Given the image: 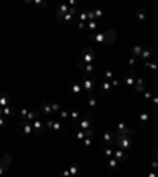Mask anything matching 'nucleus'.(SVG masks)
Returning <instances> with one entry per match:
<instances>
[{
  "label": "nucleus",
  "instance_id": "1",
  "mask_svg": "<svg viewBox=\"0 0 158 177\" xmlns=\"http://www.w3.org/2000/svg\"><path fill=\"white\" fill-rule=\"evenodd\" d=\"M116 144H117V149H122V150H130V147H131V136H125V135H118L116 131Z\"/></svg>",
  "mask_w": 158,
  "mask_h": 177
},
{
  "label": "nucleus",
  "instance_id": "2",
  "mask_svg": "<svg viewBox=\"0 0 158 177\" xmlns=\"http://www.w3.org/2000/svg\"><path fill=\"white\" fill-rule=\"evenodd\" d=\"M18 131L21 133V135H32V133H33L32 122H29V120H24V119H22V120L19 122V125H18Z\"/></svg>",
  "mask_w": 158,
  "mask_h": 177
},
{
  "label": "nucleus",
  "instance_id": "3",
  "mask_svg": "<svg viewBox=\"0 0 158 177\" xmlns=\"http://www.w3.org/2000/svg\"><path fill=\"white\" fill-rule=\"evenodd\" d=\"M93 57H95V52H93V49L90 48V46H86V48L82 49V55H81L79 59H81L82 62L87 65V63H92Z\"/></svg>",
  "mask_w": 158,
  "mask_h": 177
},
{
  "label": "nucleus",
  "instance_id": "4",
  "mask_svg": "<svg viewBox=\"0 0 158 177\" xmlns=\"http://www.w3.org/2000/svg\"><path fill=\"white\" fill-rule=\"evenodd\" d=\"M82 87L86 89L87 95H92V89H93V74H84L82 76Z\"/></svg>",
  "mask_w": 158,
  "mask_h": 177
},
{
  "label": "nucleus",
  "instance_id": "5",
  "mask_svg": "<svg viewBox=\"0 0 158 177\" xmlns=\"http://www.w3.org/2000/svg\"><path fill=\"white\" fill-rule=\"evenodd\" d=\"M11 161H13V157H11V153H5L2 158H0V176H2L5 171L10 168Z\"/></svg>",
  "mask_w": 158,
  "mask_h": 177
},
{
  "label": "nucleus",
  "instance_id": "6",
  "mask_svg": "<svg viewBox=\"0 0 158 177\" xmlns=\"http://www.w3.org/2000/svg\"><path fill=\"white\" fill-rule=\"evenodd\" d=\"M123 82L128 86V87H134V82H136V74H134V71L133 70H130V71H127L125 74H123Z\"/></svg>",
  "mask_w": 158,
  "mask_h": 177
},
{
  "label": "nucleus",
  "instance_id": "7",
  "mask_svg": "<svg viewBox=\"0 0 158 177\" xmlns=\"http://www.w3.org/2000/svg\"><path fill=\"white\" fill-rule=\"evenodd\" d=\"M46 126H48V128H51V130H54V131H57V133H63V130H65V126H63L62 122L51 120V119L46 122Z\"/></svg>",
  "mask_w": 158,
  "mask_h": 177
},
{
  "label": "nucleus",
  "instance_id": "8",
  "mask_svg": "<svg viewBox=\"0 0 158 177\" xmlns=\"http://www.w3.org/2000/svg\"><path fill=\"white\" fill-rule=\"evenodd\" d=\"M92 126V115L84 114L81 119H79V128L81 130H89Z\"/></svg>",
  "mask_w": 158,
  "mask_h": 177
},
{
  "label": "nucleus",
  "instance_id": "9",
  "mask_svg": "<svg viewBox=\"0 0 158 177\" xmlns=\"http://www.w3.org/2000/svg\"><path fill=\"white\" fill-rule=\"evenodd\" d=\"M116 131H106L103 135V144L104 146H112V144H116Z\"/></svg>",
  "mask_w": 158,
  "mask_h": 177
},
{
  "label": "nucleus",
  "instance_id": "10",
  "mask_svg": "<svg viewBox=\"0 0 158 177\" xmlns=\"http://www.w3.org/2000/svg\"><path fill=\"white\" fill-rule=\"evenodd\" d=\"M154 55V48L152 46H145V48H142V54H141V60H142V63L144 62H150V57Z\"/></svg>",
  "mask_w": 158,
  "mask_h": 177
},
{
  "label": "nucleus",
  "instance_id": "11",
  "mask_svg": "<svg viewBox=\"0 0 158 177\" xmlns=\"http://www.w3.org/2000/svg\"><path fill=\"white\" fill-rule=\"evenodd\" d=\"M114 158L117 160L118 163H125L127 158H128V152L122 150V149H117V150H114Z\"/></svg>",
  "mask_w": 158,
  "mask_h": 177
},
{
  "label": "nucleus",
  "instance_id": "12",
  "mask_svg": "<svg viewBox=\"0 0 158 177\" xmlns=\"http://www.w3.org/2000/svg\"><path fill=\"white\" fill-rule=\"evenodd\" d=\"M134 92L136 93H142L145 90V81L142 79V77H136V82H134Z\"/></svg>",
  "mask_w": 158,
  "mask_h": 177
},
{
  "label": "nucleus",
  "instance_id": "13",
  "mask_svg": "<svg viewBox=\"0 0 158 177\" xmlns=\"http://www.w3.org/2000/svg\"><path fill=\"white\" fill-rule=\"evenodd\" d=\"M68 11H70L68 3H60L59 8H57V14H55V16H57V19H62L66 13H68Z\"/></svg>",
  "mask_w": 158,
  "mask_h": 177
},
{
  "label": "nucleus",
  "instance_id": "14",
  "mask_svg": "<svg viewBox=\"0 0 158 177\" xmlns=\"http://www.w3.org/2000/svg\"><path fill=\"white\" fill-rule=\"evenodd\" d=\"M75 16H76V8H70V11L63 16V18H62V21H63L66 25H70L73 22V19H75Z\"/></svg>",
  "mask_w": 158,
  "mask_h": 177
},
{
  "label": "nucleus",
  "instance_id": "15",
  "mask_svg": "<svg viewBox=\"0 0 158 177\" xmlns=\"http://www.w3.org/2000/svg\"><path fill=\"white\" fill-rule=\"evenodd\" d=\"M11 101V95L8 92H2L0 93V108H7Z\"/></svg>",
  "mask_w": 158,
  "mask_h": 177
},
{
  "label": "nucleus",
  "instance_id": "16",
  "mask_svg": "<svg viewBox=\"0 0 158 177\" xmlns=\"http://www.w3.org/2000/svg\"><path fill=\"white\" fill-rule=\"evenodd\" d=\"M32 126H33V133H35V135H40V133H43V130H44V123L40 119L33 120L32 122Z\"/></svg>",
  "mask_w": 158,
  "mask_h": 177
},
{
  "label": "nucleus",
  "instance_id": "17",
  "mask_svg": "<svg viewBox=\"0 0 158 177\" xmlns=\"http://www.w3.org/2000/svg\"><path fill=\"white\" fill-rule=\"evenodd\" d=\"M116 38H117V35H116V32H114V30H108V32H104V44H112Z\"/></svg>",
  "mask_w": 158,
  "mask_h": 177
},
{
  "label": "nucleus",
  "instance_id": "18",
  "mask_svg": "<svg viewBox=\"0 0 158 177\" xmlns=\"http://www.w3.org/2000/svg\"><path fill=\"white\" fill-rule=\"evenodd\" d=\"M40 111H41V114H44V115H51V114H52V108H51L49 103H41V104H40Z\"/></svg>",
  "mask_w": 158,
  "mask_h": 177
},
{
  "label": "nucleus",
  "instance_id": "19",
  "mask_svg": "<svg viewBox=\"0 0 158 177\" xmlns=\"http://www.w3.org/2000/svg\"><path fill=\"white\" fill-rule=\"evenodd\" d=\"M109 92H111V82L109 81H104L103 84H101L100 93H101V95H106V93H109Z\"/></svg>",
  "mask_w": 158,
  "mask_h": 177
},
{
  "label": "nucleus",
  "instance_id": "20",
  "mask_svg": "<svg viewBox=\"0 0 158 177\" xmlns=\"http://www.w3.org/2000/svg\"><path fill=\"white\" fill-rule=\"evenodd\" d=\"M90 36L93 38L97 43H101V44H104V33H90Z\"/></svg>",
  "mask_w": 158,
  "mask_h": 177
},
{
  "label": "nucleus",
  "instance_id": "21",
  "mask_svg": "<svg viewBox=\"0 0 158 177\" xmlns=\"http://www.w3.org/2000/svg\"><path fill=\"white\" fill-rule=\"evenodd\" d=\"M142 65H144V68H149L152 71H157L158 70V60H157V62H144Z\"/></svg>",
  "mask_w": 158,
  "mask_h": 177
},
{
  "label": "nucleus",
  "instance_id": "22",
  "mask_svg": "<svg viewBox=\"0 0 158 177\" xmlns=\"http://www.w3.org/2000/svg\"><path fill=\"white\" fill-rule=\"evenodd\" d=\"M131 54H133V57H141V54H142V46H139V44H136L133 49H131Z\"/></svg>",
  "mask_w": 158,
  "mask_h": 177
},
{
  "label": "nucleus",
  "instance_id": "23",
  "mask_svg": "<svg viewBox=\"0 0 158 177\" xmlns=\"http://www.w3.org/2000/svg\"><path fill=\"white\" fill-rule=\"evenodd\" d=\"M103 157H104L106 160L112 158V157H114V150H112L109 146H106V147H104V152H103Z\"/></svg>",
  "mask_w": 158,
  "mask_h": 177
},
{
  "label": "nucleus",
  "instance_id": "24",
  "mask_svg": "<svg viewBox=\"0 0 158 177\" xmlns=\"http://www.w3.org/2000/svg\"><path fill=\"white\" fill-rule=\"evenodd\" d=\"M149 117H150V114H149V112H141V115H139V122H141V125L144 126L145 123H147Z\"/></svg>",
  "mask_w": 158,
  "mask_h": 177
},
{
  "label": "nucleus",
  "instance_id": "25",
  "mask_svg": "<svg viewBox=\"0 0 158 177\" xmlns=\"http://www.w3.org/2000/svg\"><path fill=\"white\" fill-rule=\"evenodd\" d=\"M81 89H82V86L79 84V82H73V84H71V92L75 93V95H79V92H81Z\"/></svg>",
  "mask_w": 158,
  "mask_h": 177
},
{
  "label": "nucleus",
  "instance_id": "26",
  "mask_svg": "<svg viewBox=\"0 0 158 177\" xmlns=\"http://www.w3.org/2000/svg\"><path fill=\"white\" fill-rule=\"evenodd\" d=\"M14 112V108H13V104H8L7 108H3V115H7V117H10V115H13Z\"/></svg>",
  "mask_w": 158,
  "mask_h": 177
},
{
  "label": "nucleus",
  "instance_id": "27",
  "mask_svg": "<svg viewBox=\"0 0 158 177\" xmlns=\"http://www.w3.org/2000/svg\"><path fill=\"white\" fill-rule=\"evenodd\" d=\"M87 29L90 33H93L95 30H97V21H89L87 22Z\"/></svg>",
  "mask_w": 158,
  "mask_h": 177
},
{
  "label": "nucleus",
  "instance_id": "28",
  "mask_svg": "<svg viewBox=\"0 0 158 177\" xmlns=\"http://www.w3.org/2000/svg\"><path fill=\"white\" fill-rule=\"evenodd\" d=\"M117 164H118V161H117V160H116L114 157L108 160V168H109V169H116V168H117Z\"/></svg>",
  "mask_w": 158,
  "mask_h": 177
},
{
  "label": "nucleus",
  "instance_id": "29",
  "mask_svg": "<svg viewBox=\"0 0 158 177\" xmlns=\"http://www.w3.org/2000/svg\"><path fill=\"white\" fill-rule=\"evenodd\" d=\"M78 173H79V164H71L70 166V174H71V177H76Z\"/></svg>",
  "mask_w": 158,
  "mask_h": 177
},
{
  "label": "nucleus",
  "instance_id": "30",
  "mask_svg": "<svg viewBox=\"0 0 158 177\" xmlns=\"http://www.w3.org/2000/svg\"><path fill=\"white\" fill-rule=\"evenodd\" d=\"M136 16H138L139 21H144L145 16H147V14H145V10H144V8H139V10L136 11Z\"/></svg>",
  "mask_w": 158,
  "mask_h": 177
},
{
  "label": "nucleus",
  "instance_id": "31",
  "mask_svg": "<svg viewBox=\"0 0 158 177\" xmlns=\"http://www.w3.org/2000/svg\"><path fill=\"white\" fill-rule=\"evenodd\" d=\"M87 104H89V108H95V106H97V98L90 95L89 100H87Z\"/></svg>",
  "mask_w": 158,
  "mask_h": 177
},
{
  "label": "nucleus",
  "instance_id": "32",
  "mask_svg": "<svg viewBox=\"0 0 158 177\" xmlns=\"http://www.w3.org/2000/svg\"><path fill=\"white\" fill-rule=\"evenodd\" d=\"M57 115H59V119H60V120H66V119L70 117V112H68V111H60V112H59Z\"/></svg>",
  "mask_w": 158,
  "mask_h": 177
},
{
  "label": "nucleus",
  "instance_id": "33",
  "mask_svg": "<svg viewBox=\"0 0 158 177\" xmlns=\"http://www.w3.org/2000/svg\"><path fill=\"white\" fill-rule=\"evenodd\" d=\"M84 74H93V65L92 63L86 65V68H84Z\"/></svg>",
  "mask_w": 158,
  "mask_h": 177
},
{
  "label": "nucleus",
  "instance_id": "34",
  "mask_svg": "<svg viewBox=\"0 0 158 177\" xmlns=\"http://www.w3.org/2000/svg\"><path fill=\"white\" fill-rule=\"evenodd\" d=\"M51 108H52V114H59L60 111H62V108H60L59 103H52V104H51Z\"/></svg>",
  "mask_w": 158,
  "mask_h": 177
},
{
  "label": "nucleus",
  "instance_id": "35",
  "mask_svg": "<svg viewBox=\"0 0 158 177\" xmlns=\"http://www.w3.org/2000/svg\"><path fill=\"white\" fill-rule=\"evenodd\" d=\"M104 79H106V81L114 79V71H112V70H106V71H104Z\"/></svg>",
  "mask_w": 158,
  "mask_h": 177
},
{
  "label": "nucleus",
  "instance_id": "36",
  "mask_svg": "<svg viewBox=\"0 0 158 177\" xmlns=\"http://www.w3.org/2000/svg\"><path fill=\"white\" fill-rule=\"evenodd\" d=\"M70 117L73 119V122H78L79 119H81V114H79L78 111H73V112H70Z\"/></svg>",
  "mask_w": 158,
  "mask_h": 177
},
{
  "label": "nucleus",
  "instance_id": "37",
  "mask_svg": "<svg viewBox=\"0 0 158 177\" xmlns=\"http://www.w3.org/2000/svg\"><path fill=\"white\" fill-rule=\"evenodd\" d=\"M125 128H128L125 122H118V123H117V128H116V131H123Z\"/></svg>",
  "mask_w": 158,
  "mask_h": 177
},
{
  "label": "nucleus",
  "instance_id": "38",
  "mask_svg": "<svg viewBox=\"0 0 158 177\" xmlns=\"http://www.w3.org/2000/svg\"><path fill=\"white\" fill-rule=\"evenodd\" d=\"M87 11H82V13H79V22H87Z\"/></svg>",
  "mask_w": 158,
  "mask_h": 177
},
{
  "label": "nucleus",
  "instance_id": "39",
  "mask_svg": "<svg viewBox=\"0 0 158 177\" xmlns=\"http://www.w3.org/2000/svg\"><path fill=\"white\" fill-rule=\"evenodd\" d=\"M87 19L89 21H95L97 16H95V11H87Z\"/></svg>",
  "mask_w": 158,
  "mask_h": 177
},
{
  "label": "nucleus",
  "instance_id": "40",
  "mask_svg": "<svg viewBox=\"0 0 158 177\" xmlns=\"http://www.w3.org/2000/svg\"><path fill=\"white\" fill-rule=\"evenodd\" d=\"M19 114H21L22 119H27V114H29V111H27L25 108H22V109H19Z\"/></svg>",
  "mask_w": 158,
  "mask_h": 177
},
{
  "label": "nucleus",
  "instance_id": "41",
  "mask_svg": "<svg viewBox=\"0 0 158 177\" xmlns=\"http://www.w3.org/2000/svg\"><path fill=\"white\" fill-rule=\"evenodd\" d=\"M84 146H86V147H90V146H92V138H84Z\"/></svg>",
  "mask_w": 158,
  "mask_h": 177
},
{
  "label": "nucleus",
  "instance_id": "42",
  "mask_svg": "<svg viewBox=\"0 0 158 177\" xmlns=\"http://www.w3.org/2000/svg\"><path fill=\"white\" fill-rule=\"evenodd\" d=\"M76 138H78V139H84V138H86V131L79 130V131L76 133Z\"/></svg>",
  "mask_w": 158,
  "mask_h": 177
},
{
  "label": "nucleus",
  "instance_id": "43",
  "mask_svg": "<svg viewBox=\"0 0 158 177\" xmlns=\"http://www.w3.org/2000/svg\"><path fill=\"white\" fill-rule=\"evenodd\" d=\"M150 101H152V106L154 108H158V97H152Z\"/></svg>",
  "mask_w": 158,
  "mask_h": 177
},
{
  "label": "nucleus",
  "instance_id": "44",
  "mask_svg": "<svg viewBox=\"0 0 158 177\" xmlns=\"http://www.w3.org/2000/svg\"><path fill=\"white\" fill-rule=\"evenodd\" d=\"M150 168H152V169H158V160H152Z\"/></svg>",
  "mask_w": 158,
  "mask_h": 177
},
{
  "label": "nucleus",
  "instance_id": "45",
  "mask_svg": "<svg viewBox=\"0 0 158 177\" xmlns=\"http://www.w3.org/2000/svg\"><path fill=\"white\" fill-rule=\"evenodd\" d=\"M62 177H71L70 169H63V171H62Z\"/></svg>",
  "mask_w": 158,
  "mask_h": 177
},
{
  "label": "nucleus",
  "instance_id": "46",
  "mask_svg": "<svg viewBox=\"0 0 158 177\" xmlns=\"http://www.w3.org/2000/svg\"><path fill=\"white\" fill-rule=\"evenodd\" d=\"M152 158L158 160V149H154V150H152Z\"/></svg>",
  "mask_w": 158,
  "mask_h": 177
},
{
  "label": "nucleus",
  "instance_id": "47",
  "mask_svg": "<svg viewBox=\"0 0 158 177\" xmlns=\"http://www.w3.org/2000/svg\"><path fill=\"white\" fill-rule=\"evenodd\" d=\"M142 93H144V98H145V100H152V93H150V92H145V90H144Z\"/></svg>",
  "mask_w": 158,
  "mask_h": 177
},
{
  "label": "nucleus",
  "instance_id": "48",
  "mask_svg": "<svg viewBox=\"0 0 158 177\" xmlns=\"http://www.w3.org/2000/svg\"><path fill=\"white\" fill-rule=\"evenodd\" d=\"M35 5L38 8H44V7H46V2H35Z\"/></svg>",
  "mask_w": 158,
  "mask_h": 177
},
{
  "label": "nucleus",
  "instance_id": "49",
  "mask_svg": "<svg viewBox=\"0 0 158 177\" xmlns=\"http://www.w3.org/2000/svg\"><path fill=\"white\" fill-rule=\"evenodd\" d=\"M117 86H118V79H117V77H114L112 82H111V87H117Z\"/></svg>",
  "mask_w": 158,
  "mask_h": 177
},
{
  "label": "nucleus",
  "instance_id": "50",
  "mask_svg": "<svg viewBox=\"0 0 158 177\" xmlns=\"http://www.w3.org/2000/svg\"><path fill=\"white\" fill-rule=\"evenodd\" d=\"M128 63H130V65H136V57H133V55H131V57H130V60H128Z\"/></svg>",
  "mask_w": 158,
  "mask_h": 177
},
{
  "label": "nucleus",
  "instance_id": "51",
  "mask_svg": "<svg viewBox=\"0 0 158 177\" xmlns=\"http://www.w3.org/2000/svg\"><path fill=\"white\" fill-rule=\"evenodd\" d=\"M0 126H2V128H3V126H7V120L3 119V115L0 117Z\"/></svg>",
  "mask_w": 158,
  "mask_h": 177
},
{
  "label": "nucleus",
  "instance_id": "52",
  "mask_svg": "<svg viewBox=\"0 0 158 177\" xmlns=\"http://www.w3.org/2000/svg\"><path fill=\"white\" fill-rule=\"evenodd\" d=\"M95 16H97V19L101 18V16H103V11H101V10H95Z\"/></svg>",
  "mask_w": 158,
  "mask_h": 177
},
{
  "label": "nucleus",
  "instance_id": "53",
  "mask_svg": "<svg viewBox=\"0 0 158 177\" xmlns=\"http://www.w3.org/2000/svg\"><path fill=\"white\" fill-rule=\"evenodd\" d=\"M78 27H79V29H86V27H87V22H78Z\"/></svg>",
  "mask_w": 158,
  "mask_h": 177
},
{
  "label": "nucleus",
  "instance_id": "54",
  "mask_svg": "<svg viewBox=\"0 0 158 177\" xmlns=\"http://www.w3.org/2000/svg\"><path fill=\"white\" fill-rule=\"evenodd\" d=\"M147 177H158V174L155 173V171H150V173H149V176Z\"/></svg>",
  "mask_w": 158,
  "mask_h": 177
},
{
  "label": "nucleus",
  "instance_id": "55",
  "mask_svg": "<svg viewBox=\"0 0 158 177\" xmlns=\"http://www.w3.org/2000/svg\"><path fill=\"white\" fill-rule=\"evenodd\" d=\"M3 115V108H0V117Z\"/></svg>",
  "mask_w": 158,
  "mask_h": 177
}]
</instances>
